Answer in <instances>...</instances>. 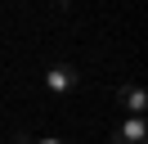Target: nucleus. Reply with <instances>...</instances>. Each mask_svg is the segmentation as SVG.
<instances>
[{
    "label": "nucleus",
    "mask_w": 148,
    "mask_h": 144,
    "mask_svg": "<svg viewBox=\"0 0 148 144\" xmlns=\"http://www.w3.org/2000/svg\"><path fill=\"white\" fill-rule=\"evenodd\" d=\"M76 81H81V72L72 63H49V72H45V90L49 95H72Z\"/></svg>",
    "instance_id": "1"
},
{
    "label": "nucleus",
    "mask_w": 148,
    "mask_h": 144,
    "mask_svg": "<svg viewBox=\"0 0 148 144\" xmlns=\"http://www.w3.org/2000/svg\"><path fill=\"white\" fill-rule=\"evenodd\" d=\"M117 104L126 108V117H144L148 95H144V86H135V81H121V86H117Z\"/></svg>",
    "instance_id": "2"
},
{
    "label": "nucleus",
    "mask_w": 148,
    "mask_h": 144,
    "mask_svg": "<svg viewBox=\"0 0 148 144\" xmlns=\"http://www.w3.org/2000/svg\"><path fill=\"white\" fill-rule=\"evenodd\" d=\"M112 144H148V122L144 117H121L117 131H112Z\"/></svg>",
    "instance_id": "3"
},
{
    "label": "nucleus",
    "mask_w": 148,
    "mask_h": 144,
    "mask_svg": "<svg viewBox=\"0 0 148 144\" xmlns=\"http://www.w3.org/2000/svg\"><path fill=\"white\" fill-rule=\"evenodd\" d=\"M32 144H63V140H54V135H49V140H32Z\"/></svg>",
    "instance_id": "4"
}]
</instances>
